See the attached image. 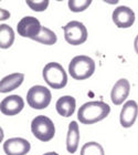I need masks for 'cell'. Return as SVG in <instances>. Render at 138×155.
Returning <instances> with one entry per match:
<instances>
[{
  "mask_svg": "<svg viewBox=\"0 0 138 155\" xmlns=\"http://www.w3.org/2000/svg\"><path fill=\"white\" fill-rule=\"evenodd\" d=\"M56 40H58L56 35L52 30L48 29L47 27H42L41 33L34 39V41H38L40 43H43V45H54L55 42H56Z\"/></svg>",
  "mask_w": 138,
  "mask_h": 155,
  "instance_id": "cell-17",
  "label": "cell"
},
{
  "mask_svg": "<svg viewBox=\"0 0 138 155\" xmlns=\"http://www.w3.org/2000/svg\"><path fill=\"white\" fill-rule=\"evenodd\" d=\"M75 107H76V101L71 95L61 97L55 104L56 112L63 117H70L71 115H73Z\"/></svg>",
  "mask_w": 138,
  "mask_h": 155,
  "instance_id": "cell-13",
  "label": "cell"
},
{
  "mask_svg": "<svg viewBox=\"0 0 138 155\" xmlns=\"http://www.w3.org/2000/svg\"><path fill=\"white\" fill-rule=\"evenodd\" d=\"M43 155H59L58 153H55V152H48V153H45V154Z\"/></svg>",
  "mask_w": 138,
  "mask_h": 155,
  "instance_id": "cell-23",
  "label": "cell"
},
{
  "mask_svg": "<svg viewBox=\"0 0 138 155\" xmlns=\"http://www.w3.org/2000/svg\"><path fill=\"white\" fill-rule=\"evenodd\" d=\"M31 132L42 142H49L55 135L54 123L45 115L35 116L31 122Z\"/></svg>",
  "mask_w": 138,
  "mask_h": 155,
  "instance_id": "cell-4",
  "label": "cell"
},
{
  "mask_svg": "<svg viewBox=\"0 0 138 155\" xmlns=\"http://www.w3.org/2000/svg\"><path fill=\"white\" fill-rule=\"evenodd\" d=\"M24 107V102L20 95L13 94L5 97L0 103V111L5 115L11 116L20 113Z\"/></svg>",
  "mask_w": 138,
  "mask_h": 155,
  "instance_id": "cell-10",
  "label": "cell"
},
{
  "mask_svg": "<svg viewBox=\"0 0 138 155\" xmlns=\"http://www.w3.org/2000/svg\"><path fill=\"white\" fill-rule=\"evenodd\" d=\"M52 94L48 87L43 85H34L30 87L27 93V102L34 110H44L51 102Z\"/></svg>",
  "mask_w": 138,
  "mask_h": 155,
  "instance_id": "cell-5",
  "label": "cell"
},
{
  "mask_svg": "<svg viewBox=\"0 0 138 155\" xmlns=\"http://www.w3.org/2000/svg\"><path fill=\"white\" fill-rule=\"evenodd\" d=\"M42 26L40 21L34 17H24L18 22L17 31L23 38H30L34 40L41 33Z\"/></svg>",
  "mask_w": 138,
  "mask_h": 155,
  "instance_id": "cell-7",
  "label": "cell"
},
{
  "mask_svg": "<svg viewBox=\"0 0 138 155\" xmlns=\"http://www.w3.org/2000/svg\"><path fill=\"white\" fill-rule=\"evenodd\" d=\"M24 80V74L22 73H12L7 77L2 78L0 81V92L1 93H8L16 90L22 84Z\"/></svg>",
  "mask_w": 138,
  "mask_h": 155,
  "instance_id": "cell-14",
  "label": "cell"
},
{
  "mask_svg": "<svg viewBox=\"0 0 138 155\" xmlns=\"http://www.w3.org/2000/svg\"><path fill=\"white\" fill-rule=\"evenodd\" d=\"M65 41L72 45H80L86 41L87 30L86 27L79 21H70L63 28Z\"/></svg>",
  "mask_w": 138,
  "mask_h": 155,
  "instance_id": "cell-6",
  "label": "cell"
},
{
  "mask_svg": "<svg viewBox=\"0 0 138 155\" xmlns=\"http://www.w3.org/2000/svg\"><path fill=\"white\" fill-rule=\"evenodd\" d=\"M130 84L127 79H119L112 89L111 92V100L115 105H119L125 102L127 97L129 95Z\"/></svg>",
  "mask_w": 138,
  "mask_h": 155,
  "instance_id": "cell-12",
  "label": "cell"
},
{
  "mask_svg": "<svg viewBox=\"0 0 138 155\" xmlns=\"http://www.w3.org/2000/svg\"><path fill=\"white\" fill-rule=\"evenodd\" d=\"M3 152L6 155H27L30 152L31 145L29 141L21 137H13L3 143Z\"/></svg>",
  "mask_w": 138,
  "mask_h": 155,
  "instance_id": "cell-8",
  "label": "cell"
},
{
  "mask_svg": "<svg viewBox=\"0 0 138 155\" xmlns=\"http://www.w3.org/2000/svg\"><path fill=\"white\" fill-rule=\"evenodd\" d=\"M113 21L118 28H129L135 22V13L129 7L119 6L113 12Z\"/></svg>",
  "mask_w": 138,
  "mask_h": 155,
  "instance_id": "cell-9",
  "label": "cell"
},
{
  "mask_svg": "<svg viewBox=\"0 0 138 155\" xmlns=\"http://www.w3.org/2000/svg\"><path fill=\"white\" fill-rule=\"evenodd\" d=\"M43 79L53 89H63L68 83V74L60 63L50 62L43 68Z\"/></svg>",
  "mask_w": 138,
  "mask_h": 155,
  "instance_id": "cell-3",
  "label": "cell"
},
{
  "mask_svg": "<svg viewBox=\"0 0 138 155\" xmlns=\"http://www.w3.org/2000/svg\"><path fill=\"white\" fill-rule=\"evenodd\" d=\"M14 42V32L12 28L6 23H1L0 26V48L8 49Z\"/></svg>",
  "mask_w": 138,
  "mask_h": 155,
  "instance_id": "cell-16",
  "label": "cell"
},
{
  "mask_svg": "<svg viewBox=\"0 0 138 155\" xmlns=\"http://www.w3.org/2000/svg\"><path fill=\"white\" fill-rule=\"evenodd\" d=\"M80 142V130H79V124L75 121L69 124L68 135H66V150L71 154H74L76 152L77 146Z\"/></svg>",
  "mask_w": 138,
  "mask_h": 155,
  "instance_id": "cell-15",
  "label": "cell"
},
{
  "mask_svg": "<svg viewBox=\"0 0 138 155\" xmlns=\"http://www.w3.org/2000/svg\"><path fill=\"white\" fill-rule=\"evenodd\" d=\"M138 115V104L134 100L127 101L122 111H120V115H119V122L120 125L125 129H128L130 126L134 125L136 119Z\"/></svg>",
  "mask_w": 138,
  "mask_h": 155,
  "instance_id": "cell-11",
  "label": "cell"
},
{
  "mask_svg": "<svg viewBox=\"0 0 138 155\" xmlns=\"http://www.w3.org/2000/svg\"><path fill=\"white\" fill-rule=\"evenodd\" d=\"M134 49H135L136 53L138 54V35L136 36L135 40H134Z\"/></svg>",
  "mask_w": 138,
  "mask_h": 155,
  "instance_id": "cell-22",
  "label": "cell"
},
{
  "mask_svg": "<svg viewBox=\"0 0 138 155\" xmlns=\"http://www.w3.org/2000/svg\"><path fill=\"white\" fill-rule=\"evenodd\" d=\"M92 3V0H70L68 2L69 8L73 12H82L86 10L90 5Z\"/></svg>",
  "mask_w": 138,
  "mask_h": 155,
  "instance_id": "cell-19",
  "label": "cell"
},
{
  "mask_svg": "<svg viewBox=\"0 0 138 155\" xmlns=\"http://www.w3.org/2000/svg\"><path fill=\"white\" fill-rule=\"evenodd\" d=\"M95 72V62L87 55H76L69 64V73L75 80H86Z\"/></svg>",
  "mask_w": 138,
  "mask_h": 155,
  "instance_id": "cell-2",
  "label": "cell"
},
{
  "mask_svg": "<svg viewBox=\"0 0 138 155\" xmlns=\"http://www.w3.org/2000/svg\"><path fill=\"white\" fill-rule=\"evenodd\" d=\"M81 155H105L103 146L97 142H87L82 146Z\"/></svg>",
  "mask_w": 138,
  "mask_h": 155,
  "instance_id": "cell-18",
  "label": "cell"
},
{
  "mask_svg": "<svg viewBox=\"0 0 138 155\" xmlns=\"http://www.w3.org/2000/svg\"><path fill=\"white\" fill-rule=\"evenodd\" d=\"M27 5L33 10V11H44L49 6V0H39V1H33V0H27Z\"/></svg>",
  "mask_w": 138,
  "mask_h": 155,
  "instance_id": "cell-20",
  "label": "cell"
},
{
  "mask_svg": "<svg viewBox=\"0 0 138 155\" xmlns=\"http://www.w3.org/2000/svg\"><path fill=\"white\" fill-rule=\"evenodd\" d=\"M0 12H1V18H0V19H1V21L9 18V13H8V11H7V10L1 9V10H0Z\"/></svg>",
  "mask_w": 138,
  "mask_h": 155,
  "instance_id": "cell-21",
  "label": "cell"
},
{
  "mask_svg": "<svg viewBox=\"0 0 138 155\" xmlns=\"http://www.w3.org/2000/svg\"><path fill=\"white\" fill-rule=\"evenodd\" d=\"M111 107L102 101H91L84 103L77 111V119L83 124H94L107 117Z\"/></svg>",
  "mask_w": 138,
  "mask_h": 155,
  "instance_id": "cell-1",
  "label": "cell"
}]
</instances>
